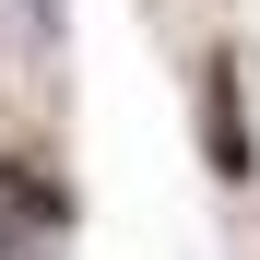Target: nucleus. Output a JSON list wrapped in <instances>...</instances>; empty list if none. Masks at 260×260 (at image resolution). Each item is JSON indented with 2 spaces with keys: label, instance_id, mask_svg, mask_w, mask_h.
<instances>
[{
  "label": "nucleus",
  "instance_id": "2",
  "mask_svg": "<svg viewBox=\"0 0 260 260\" xmlns=\"http://www.w3.org/2000/svg\"><path fill=\"white\" fill-rule=\"evenodd\" d=\"M213 178H248V107H237V59H213Z\"/></svg>",
  "mask_w": 260,
  "mask_h": 260
},
{
  "label": "nucleus",
  "instance_id": "1",
  "mask_svg": "<svg viewBox=\"0 0 260 260\" xmlns=\"http://www.w3.org/2000/svg\"><path fill=\"white\" fill-rule=\"evenodd\" d=\"M48 225H59V189L36 178V166H0V260H24Z\"/></svg>",
  "mask_w": 260,
  "mask_h": 260
},
{
  "label": "nucleus",
  "instance_id": "3",
  "mask_svg": "<svg viewBox=\"0 0 260 260\" xmlns=\"http://www.w3.org/2000/svg\"><path fill=\"white\" fill-rule=\"evenodd\" d=\"M0 48L12 59H48L59 48V0H0Z\"/></svg>",
  "mask_w": 260,
  "mask_h": 260
}]
</instances>
